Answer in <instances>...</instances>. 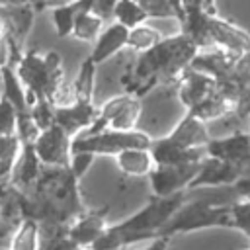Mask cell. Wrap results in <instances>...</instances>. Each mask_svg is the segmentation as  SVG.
Returning a JSON list of instances; mask_svg holds the SVG:
<instances>
[{
	"label": "cell",
	"instance_id": "cell-39",
	"mask_svg": "<svg viewBox=\"0 0 250 250\" xmlns=\"http://www.w3.org/2000/svg\"><path fill=\"white\" fill-rule=\"evenodd\" d=\"M2 225H4V221H2V215H0V227H2Z\"/></svg>",
	"mask_w": 250,
	"mask_h": 250
},
{
	"label": "cell",
	"instance_id": "cell-27",
	"mask_svg": "<svg viewBox=\"0 0 250 250\" xmlns=\"http://www.w3.org/2000/svg\"><path fill=\"white\" fill-rule=\"evenodd\" d=\"M10 250H41V227L31 219H23L14 232Z\"/></svg>",
	"mask_w": 250,
	"mask_h": 250
},
{
	"label": "cell",
	"instance_id": "cell-35",
	"mask_svg": "<svg viewBox=\"0 0 250 250\" xmlns=\"http://www.w3.org/2000/svg\"><path fill=\"white\" fill-rule=\"evenodd\" d=\"M4 66H12V53H10L6 23H4V20L0 18V70H2Z\"/></svg>",
	"mask_w": 250,
	"mask_h": 250
},
{
	"label": "cell",
	"instance_id": "cell-22",
	"mask_svg": "<svg viewBox=\"0 0 250 250\" xmlns=\"http://www.w3.org/2000/svg\"><path fill=\"white\" fill-rule=\"evenodd\" d=\"M21 154V141L18 135L0 137V191L12 186V174Z\"/></svg>",
	"mask_w": 250,
	"mask_h": 250
},
{
	"label": "cell",
	"instance_id": "cell-26",
	"mask_svg": "<svg viewBox=\"0 0 250 250\" xmlns=\"http://www.w3.org/2000/svg\"><path fill=\"white\" fill-rule=\"evenodd\" d=\"M113 20L131 31V29H135V27H139V25H145V21L148 20V16H146V12L143 10L141 2L119 0V2H115Z\"/></svg>",
	"mask_w": 250,
	"mask_h": 250
},
{
	"label": "cell",
	"instance_id": "cell-3",
	"mask_svg": "<svg viewBox=\"0 0 250 250\" xmlns=\"http://www.w3.org/2000/svg\"><path fill=\"white\" fill-rule=\"evenodd\" d=\"M182 33L199 51H227L238 57L250 55V33L215 14L213 2H176Z\"/></svg>",
	"mask_w": 250,
	"mask_h": 250
},
{
	"label": "cell",
	"instance_id": "cell-36",
	"mask_svg": "<svg viewBox=\"0 0 250 250\" xmlns=\"http://www.w3.org/2000/svg\"><path fill=\"white\" fill-rule=\"evenodd\" d=\"M232 188H234L236 195H238L242 201H250V162L242 168V176H240V180H238Z\"/></svg>",
	"mask_w": 250,
	"mask_h": 250
},
{
	"label": "cell",
	"instance_id": "cell-8",
	"mask_svg": "<svg viewBox=\"0 0 250 250\" xmlns=\"http://www.w3.org/2000/svg\"><path fill=\"white\" fill-rule=\"evenodd\" d=\"M178 98L186 107V113L201 119L213 121L225 115H232V105L221 96L217 82L195 68H188L178 84Z\"/></svg>",
	"mask_w": 250,
	"mask_h": 250
},
{
	"label": "cell",
	"instance_id": "cell-2",
	"mask_svg": "<svg viewBox=\"0 0 250 250\" xmlns=\"http://www.w3.org/2000/svg\"><path fill=\"white\" fill-rule=\"evenodd\" d=\"M197 53V45L182 31L162 39L150 51L139 55L127 80V94L139 98L154 86L178 88L184 72L191 66Z\"/></svg>",
	"mask_w": 250,
	"mask_h": 250
},
{
	"label": "cell",
	"instance_id": "cell-29",
	"mask_svg": "<svg viewBox=\"0 0 250 250\" xmlns=\"http://www.w3.org/2000/svg\"><path fill=\"white\" fill-rule=\"evenodd\" d=\"M41 250H86L68 238V229L41 230Z\"/></svg>",
	"mask_w": 250,
	"mask_h": 250
},
{
	"label": "cell",
	"instance_id": "cell-10",
	"mask_svg": "<svg viewBox=\"0 0 250 250\" xmlns=\"http://www.w3.org/2000/svg\"><path fill=\"white\" fill-rule=\"evenodd\" d=\"M141 113H143V105H141V100L137 96L121 94V96L109 98L107 102L102 104L100 115H98V121L94 123V127L84 135L100 133L105 129L137 131V123L141 119Z\"/></svg>",
	"mask_w": 250,
	"mask_h": 250
},
{
	"label": "cell",
	"instance_id": "cell-33",
	"mask_svg": "<svg viewBox=\"0 0 250 250\" xmlns=\"http://www.w3.org/2000/svg\"><path fill=\"white\" fill-rule=\"evenodd\" d=\"M232 217H234V229L242 230L250 238V201H236L232 205Z\"/></svg>",
	"mask_w": 250,
	"mask_h": 250
},
{
	"label": "cell",
	"instance_id": "cell-7",
	"mask_svg": "<svg viewBox=\"0 0 250 250\" xmlns=\"http://www.w3.org/2000/svg\"><path fill=\"white\" fill-rule=\"evenodd\" d=\"M16 72L27 92L29 105H33L37 100L51 102L55 92L66 82L62 61L55 51H27L16 64Z\"/></svg>",
	"mask_w": 250,
	"mask_h": 250
},
{
	"label": "cell",
	"instance_id": "cell-24",
	"mask_svg": "<svg viewBox=\"0 0 250 250\" xmlns=\"http://www.w3.org/2000/svg\"><path fill=\"white\" fill-rule=\"evenodd\" d=\"M88 0H80V2H68V4H55L53 6V23L57 29L59 37H68L74 31V23L78 14L82 12V8L86 6Z\"/></svg>",
	"mask_w": 250,
	"mask_h": 250
},
{
	"label": "cell",
	"instance_id": "cell-11",
	"mask_svg": "<svg viewBox=\"0 0 250 250\" xmlns=\"http://www.w3.org/2000/svg\"><path fill=\"white\" fill-rule=\"evenodd\" d=\"M203 162L195 164H172V166H154L148 174L150 189L154 197H170L182 191H188L193 180L197 178Z\"/></svg>",
	"mask_w": 250,
	"mask_h": 250
},
{
	"label": "cell",
	"instance_id": "cell-15",
	"mask_svg": "<svg viewBox=\"0 0 250 250\" xmlns=\"http://www.w3.org/2000/svg\"><path fill=\"white\" fill-rule=\"evenodd\" d=\"M242 168L244 166H236V164L207 156L203 160V164H201V170H199L197 178L189 186V189H197V188H230L240 180Z\"/></svg>",
	"mask_w": 250,
	"mask_h": 250
},
{
	"label": "cell",
	"instance_id": "cell-32",
	"mask_svg": "<svg viewBox=\"0 0 250 250\" xmlns=\"http://www.w3.org/2000/svg\"><path fill=\"white\" fill-rule=\"evenodd\" d=\"M143 10L146 12L148 18H178L176 12V2H166V0H145L141 2Z\"/></svg>",
	"mask_w": 250,
	"mask_h": 250
},
{
	"label": "cell",
	"instance_id": "cell-34",
	"mask_svg": "<svg viewBox=\"0 0 250 250\" xmlns=\"http://www.w3.org/2000/svg\"><path fill=\"white\" fill-rule=\"evenodd\" d=\"M94 154H90V152H74L72 154V158H70V172H72V176L80 182L84 176H86V172L90 170V166L94 164Z\"/></svg>",
	"mask_w": 250,
	"mask_h": 250
},
{
	"label": "cell",
	"instance_id": "cell-28",
	"mask_svg": "<svg viewBox=\"0 0 250 250\" xmlns=\"http://www.w3.org/2000/svg\"><path fill=\"white\" fill-rule=\"evenodd\" d=\"M160 41H162V37H160L158 29H154V27H150V25L145 23V25H139V27H135V29L129 31L127 47L133 49V51H137L139 55H143V53L150 51L152 47H156Z\"/></svg>",
	"mask_w": 250,
	"mask_h": 250
},
{
	"label": "cell",
	"instance_id": "cell-9",
	"mask_svg": "<svg viewBox=\"0 0 250 250\" xmlns=\"http://www.w3.org/2000/svg\"><path fill=\"white\" fill-rule=\"evenodd\" d=\"M152 139L145 131H100L92 135H78L72 141V154L74 152H90L94 156L98 154H109L117 156L123 150L129 148H150Z\"/></svg>",
	"mask_w": 250,
	"mask_h": 250
},
{
	"label": "cell",
	"instance_id": "cell-19",
	"mask_svg": "<svg viewBox=\"0 0 250 250\" xmlns=\"http://www.w3.org/2000/svg\"><path fill=\"white\" fill-rule=\"evenodd\" d=\"M127 41H129V29L123 27L121 23L113 21V23L105 25V29L102 31V35H100L98 41L94 43L92 53H90V59H92L96 64L105 62V61L111 59L115 53H119L123 47H127Z\"/></svg>",
	"mask_w": 250,
	"mask_h": 250
},
{
	"label": "cell",
	"instance_id": "cell-37",
	"mask_svg": "<svg viewBox=\"0 0 250 250\" xmlns=\"http://www.w3.org/2000/svg\"><path fill=\"white\" fill-rule=\"evenodd\" d=\"M92 14H96L100 20H107L113 18V10H115V2L111 0H92Z\"/></svg>",
	"mask_w": 250,
	"mask_h": 250
},
{
	"label": "cell",
	"instance_id": "cell-4",
	"mask_svg": "<svg viewBox=\"0 0 250 250\" xmlns=\"http://www.w3.org/2000/svg\"><path fill=\"white\" fill-rule=\"evenodd\" d=\"M240 201L234 188H197L188 189L184 205L160 230L158 238H172L201 229H234L232 205Z\"/></svg>",
	"mask_w": 250,
	"mask_h": 250
},
{
	"label": "cell",
	"instance_id": "cell-41",
	"mask_svg": "<svg viewBox=\"0 0 250 250\" xmlns=\"http://www.w3.org/2000/svg\"><path fill=\"white\" fill-rule=\"evenodd\" d=\"M0 80H2V72H0Z\"/></svg>",
	"mask_w": 250,
	"mask_h": 250
},
{
	"label": "cell",
	"instance_id": "cell-23",
	"mask_svg": "<svg viewBox=\"0 0 250 250\" xmlns=\"http://www.w3.org/2000/svg\"><path fill=\"white\" fill-rule=\"evenodd\" d=\"M92 0L86 2V6L82 8V12L78 14L76 18V23H74V31H72V37L78 39V41H88V43H96L98 37L102 35V31L105 29L104 27V20H100L96 14H92Z\"/></svg>",
	"mask_w": 250,
	"mask_h": 250
},
{
	"label": "cell",
	"instance_id": "cell-14",
	"mask_svg": "<svg viewBox=\"0 0 250 250\" xmlns=\"http://www.w3.org/2000/svg\"><path fill=\"white\" fill-rule=\"evenodd\" d=\"M207 156L246 166L250 162V131H234L227 137L211 139L207 145Z\"/></svg>",
	"mask_w": 250,
	"mask_h": 250
},
{
	"label": "cell",
	"instance_id": "cell-42",
	"mask_svg": "<svg viewBox=\"0 0 250 250\" xmlns=\"http://www.w3.org/2000/svg\"><path fill=\"white\" fill-rule=\"evenodd\" d=\"M248 61H250V55H248Z\"/></svg>",
	"mask_w": 250,
	"mask_h": 250
},
{
	"label": "cell",
	"instance_id": "cell-17",
	"mask_svg": "<svg viewBox=\"0 0 250 250\" xmlns=\"http://www.w3.org/2000/svg\"><path fill=\"white\" fill-rule=\"evenodd\" d=\"M98 115H100V107H96L94 104L76 102L70 107L55 109V125H59L74 141L80 131L88 133L94 127V123L98 121Z\"/></svg>",
	"mask_w": 250,
	"mask_h": 250
},
{
	"label": "cell",
	"instance_id": "cell-18",
	"mask_svg": "<svg viewBox=\"0 0 250 250\" xmlns=\"http://www.w3.org/2000/svg\"><path fill=\"white\" fill-rule=\"evenodd\" d=\"M43 168L45 166L41 164L33 145H21V154H20L14 174H12V186L21 193L29 191L35 186V182L39 180Z\"/></svg>",
	"mask_w": 250,
	"mask_h": 250
},
{
	"label": "cell",
	"instance_id": "cell-38",
	"mask_svg": "<svg viewBox=\"0 0 250 250\" xmlns=\"http://www.w3.org/2000/svg\"><path fill=\"white\" fill-rule=\"evenodd\" d=\"M145 250H172L170 238H156V240H150V244H148Z\"/></svg>",
	"mask_w": 250,
	"mask_h": 250
},
{
	"label": "cell",
	"instance_id": "cell-40",
	"mask_svg": "<svg viewBox=\"0 0 250 250\" xmlns=\"http://www.w3.org/2000/svg\"><path fill=\"white\" fill-rule=\"evenodd\" d=\"M246 131H250V121H248V127H246Z\"/></svg>",
	"mask_w": 250,
	"mask_h": 250
},
{
	"label": "cell",
	"instance_id": "cell-6",
	"mask_svg": "<svg viewBox=\"0 0 250 250\" xmlns=\"http://www.w3.org/2000/svg\"><path fill=\"white\" fill-rule=\"evenodd\" d=\"M209 143L211 135L207 123L186 113L166 137L152 141L150 154L156 166L195 164L207 158Z\"/></svg>",
	"mask_w": 250,
	"mask_h": 250
},
{
	"label": "cell",
	"instance_id": "cell-16",
	"mask_svg": "<svg viewBox=\"0 0 250 250\" xmlns=\"http://www.w3.org/2000/svg\"><path fill=\"white\" fill-rule=\"evenodd\" d=\"M111 225L107 223V219H105V209H100V211H92V209H86L70 227H68V238L74 242V244H78V246H82V248H86V250H90L104 234H105V230L109 229Z\"/></svg>",
	"mask_w": 250,
	"mask_h": 250
},
{
	"label": "cell",
	"instance_id": "cell-25",
	"mask_svg": "<svg viewBox=\"0 0 250 250\" xmlns=\"http://www.w3.org/2000/svg\"><path fill=\"white\" fill-rule=\"evenodd\" d=\"M96 66H98V64L88 57V59L82 62L76 80L72 82V84H74V92H76V102H80V104H94Z\"/></svg>",
	"mask_w": 250,
	"mask_h": 250
},
{
	"label": "cell",
	"instance_id": "cell-21",
	"mask_svg": "<svg viewBox=\"0 0 250 250\" xmlns=\"http://www.w3.org/2000/svg\"><path fill=\"white\" fill-rule=\"evenodd\" d=\"M2 84H4V92L2 96L16 107L18 115H23V113H29L31 111V105L27 102V92L16 72L14 66H4L2 70Z\"/></svg>",
	"mask_w": 250,
	"mask_h": 250
},
{
	"label": "cell",
	"instance_id": "cell-20",
	"mask_svg": "<svg viewBox=\"0 0 250 250\" xmlns=\"http://www.w3.org/2000/svg\"><path fill=\"white\" fill-rule=\"evenodd\" d=\"M117 168L127 176H148L154 170V158L150 148H129L115 156Z\"/></svg>",
	"mask_w": 250,
	"mask_h": 250
},
{
	"label": "cell",
	"instance_id": "cell-13",
	"mask_svg": "<svg viewBox=\"0 0 250 250\" xmlns=\"http://www.w3.org/2000/svg\"><path fill=\"white\" fill-rule=\"evenodd\" d=\"M35 152L43 166L47 168H68L72 158V139L59 127L43 131L35 143Z\"/></svg>",
	"mask_w": 250,
	"mask_h": 250
},
{
	"label": "cell",
	"instance_id": "cell-1",
	"mask_svg": "<svg viewBox=\"0 0 250 250\" xmlns=\"http://www.w3.org/2000/svg\"><path fill=\"white\" fill-rule=\"evenodd\" d=\"M86 211L78 180L70 168H43L35 186L23 193V215L41 230L68 229Z\"/></svg>",
	"mask_w": 250,
	"mask_h": 250
},
{
	"label": "cell",
	"instance_id": "cell-5",
	"mask_svg": "<svg viewBox=\"0 0 250 250\" xmlns=\"http://www.w3.org/2000/svg\"><path fill=\"white\" fill-rule=\"evenodd\" d=\"M186 195L188 191L170 197L152 195L143 209H139L125 221L111 225L90 250H125L127 246L143 240H156L160 236V230L184 205Z\"/></svg>",
	"mask_w": 250,
	"mask_h": 250
},
{
	"label": "cell",
	"instance_id": "cell-12",
	"mask_svg": "<svg viewBox=\"0 0 250 250\" xmlns=\"http://www.w3.org/2000/svg\"><path fill=\"white\" fill-rule=\"evenodd\" d=\"M35 6L33 4H12V2H0V18L6 23L8 29V43H10V53H12V64H18L21 61L23 53V43L25 37L33 25V16H35Z\"/></svg>",
	"mask_w": 250,
	"mask_h": 250
},
{
	"label": "cell",
	"instance_id": "cell-31",
	"mask_svg": "<svg viewBox=\"0 0 250 250\" xmlns=\"http://www.w3.org/2000/svg\"><path fill=\"white\" fill-rule=\"evenodd\" d=\"M31 117L41 131H47L55 125V107L49 100H37L31 105Z\"/></svg>",
	"mask_w": 250,
	"mask_h": 250
},
{
	"label": "cell",
	"instance_id": "cell-30",
	"mask_svg": "<svg viewBox=\"0 0 250 250\" xmlns=\"http://www.w3.org/2000/svg\"><path fill=\"white\" fill-rule=\"evenodd\" d=\"M14 135H18V111L4 96H0V137Z\"/></svg>",
	"mask_w": 250,
	"mask_h": 250
}]
</instances>
